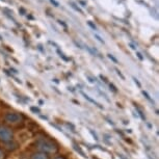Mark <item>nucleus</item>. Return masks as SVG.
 <instances>
[{
    "instance_id": "nucleus-4",
    "label": "nucleus",
    "mask_w": 159,
    "mask_h": 159,
    "mask_svg": "<svg viewBox=\"0 0 159 159\" xmlns=\"http://www.w3.org/2000/svg\"><path fill=\"white\" fill-rule=\"evenodd\" d=\"M30 159H49V157H48V155L45 154V153L38 152V153H34V154H32Z\"/></svg>"
},
{
    "instance_id": "nucleus-5",
    "label": "nucleus",
    "mask_w": 159,
    "mask_h": 159,
    "mask_svg": "<svg viewBox=\"0 0 159 159\" xmlns=\"http://www.w3.org/2000/svg\"><path fill=\"white\" fill-rule=\"evenodd\" d=\"M18 148V145L16 143H14L13 140L10 143H7V149L8 151H14V150H16Z\"/></svg>"
},
{
    "instance_id": "nucleus-12",
    "label": "nucleus",
    "mask_w": 159,
    "mask_h": 159,
    "mask_svg": "<svg viewBox=\"0 0 159 159\" xmlns=\"http://www.w3.org/2000/svg\"><path fill=\"white\" fill-rule=\"evenodd\" d=\"M50 1H51V3L54 4V7H58V5H59L58 2H57V1H55V0H50Z\"/></svg>"
},
{
    "instance_id": "nucleus-6",
    "label": "nucleus",
    "mask_w": 159,
    "mask_h": 159,
    "mask_svg": "<svg viewBox=\"0 0 159 159\" xmlns=\"http://www.w3.org/2000/svg\"><path fill=\"white\" fill-rule=\"evenodd\" d=\"M82 95H83V96H84V98H85V99H88V100H89V102H92V103H94L95 105H97V106H98V107H100V108H103V107H102V106H101V105H100V104H99V103H97V102H96L95 100H93V99H92V98H89V96H88V95L83 94V93H82Z\"/></svg>"
},
{
    "instance_id": "nucleus-7",
    "label": "nucleus",
    "mask_w": 159,
    "mask_h": 159,
    "mask_svg": "<svg viewBox=\"0 0 159 159\" xmlns=\"http://www.w3.org/2000/svg\"><path fill=\"white\" fill-rule=\"evenodd\" d=\"M143 96H145V97H146L147 99H148V100H149L150 102H152V103H154V101H153L152 99L150 98V96H149V94H148V93H147V92H145V91H143Z\"/></svg>"
},
{
    "instance_id": "nucleus-14",
    "label": "nucleus",
    "mask_w": 159,
    "mask_h": 159,
    "mask_svg": "<svg viewBox=\"0 0 159 159\" xmlns=\"http://www.w3.org/2000/svg\"><path fill=\"white\" fill-rule=\"evenodd\" d=\"M137 56H139V59H142V61L143 59V57L142 56V54H140V53H139V52H137Z\"/></svg>"
},
{
    "instance_id": "nucleus-15",
    "label": "nucleus",
    "mask_w": 159,
    "mask_h": 159,
    "mask_svg": "<svg viewBox=\"0 0 159 159\" xmlns=\"http://www.w3.org/2000/svg\"><path fill=\"white\" fill-rule=\"evenodd\" d=\"M55 159H65V157H64V156H57Z\"/></svg>"
},
{
    "instance_id": "nucleus-18",
    "label": "nucleus",
    "mask_w": 159,
    "mask_h": 159,
    "mask_svg": "<svg viewBox=\"0 0 159 159\" xmlns=\"http://www.w3.org/2000/svg\"><path fill=\"white\" fill-rule=\"evenodd\" d=\"M2 157H3V154H2V152L0 151V159H2Z\"/></svg>"
},
{
    "instance_id": "nucleus-13",
    "label": "nucleus",
    "mask_w": 159,
    "mask_h": 159,
    "mask_svg": "<svg viewBox=\"0 0 159 159\" xmlns=\"http://www.w3.org/2000/svg\"><path fill=\"white\" fill-rule=\"evenodd\" d=\"M133 79H134V81H135V83H136V84H137V85H139V88H140V86H142V85H140V83L139 82V80H137V79H136V78H133Z\"/></svg>"
},
{
    "instance_id": "nucleus-17",
    "label": "nucleus",
    "mask_w": 159,
    "mask_h": 159,
    "mask_svg": "<svg viewBox=\"0 0 159 159\" xmlns=\"http://www.w3.org/2000/svg\"><path fill=\"white\" fill-rule=\"evenodd\" d=\"M130 47L132 48V49H134V50L136 49V47H134V45H132V44H130Z\"/></svg>"
},
{
    "instance_id": "nucleus-16",
    "label": "nucleus",
    "mask_w": 159,
    "mask_h": 159,
    "mask_svg": "<svg viewBox=\"0 0 159 159\" xmlns=\"http://www.w3.org/2000/svg\"><path fill=\"white\" fill-rule=\"evenodd\" d=\"M31 110H34V111H37V112H40V110H39L38 108H34V107L31 108Z\"/></svg>"
},
{
    "instance_id": "nucleus-9",
    "label": "nucleus",
    "mask_w": 159,
    "mask_h": 159,
    "mask_svg": "<svg viewBox=\"0 0 159 159\" xmlns=\"http://www.w3.org/2000/svg\"><path fill=\"white\" fill-rule=\"evenodd\" d=\"M108 57L110 58V59H111V61H115L116 62V64H118V59H116V58H115V57H113V56L111 55V54H108Z\"/></svg>"
},
{
    "instance_id": "nucleus-11",
    "label": "nucleus",
    "mask_w": 159,
    "mask_h": 159,
    "mask_svg": "<svg viewBox=\"0 0 159 159\" xmlns=\"http://www.w3.org/2000/svg\"><path fill=\"white\" fill-rule=\"evenodd\" d=\"M88 24H89V26H91V27H92L93 29H94V30H96V29H97V27H96V25H94V24H93L92 22H88Z\"/></svg>"
},
{
    "instance_id": "nucleus-8",
    "label": "nucleus",
    "mask_w": 159,
    "mask_h": 159,
    "mask_svg": "<svg viewBox=\"0 0 159 159\" xmlns=\"http://www.w3.org/2000/svg\"><path fill=\"white\" fill-rule=\"evenodd\" d=\"M135 108H136V110H137V111H139V116H142V119H143V120H145V116H143V111H142V110H140V109L139 108V107H135Z\"/></svg>"
},
{
    "instance_id": "nucleus-1",
    "label": "nucleus",
    "mask_w": 159,
    "mask_h": 159,
    "mask_svg": "<svg viewBox=\"0 0 159 159\" xmlns=\"http://www.w3.org/2000/svg\"><path fill=\"white\" fill-rule=\"evenodd\" d=\"M35 148L41 153L45 154H54L58 151V145L54 140L46 139V137H41L35 142Z\"/></svg>"
},
{
    "instance_id": "nucleus-3",
    "label": "nucleus",
    "mask_w": 159,
    "mask_h": 159,
    "mask_svg": "<svg viewBox=\"0 0 159 159\" xmlns=\"http://www.w3.org/2000/svg\"><path fill=\"white\" fill-rule=\"evenodd\" d=\"M4 120L8 124L18 125L24 121V116L19 112H7L4 116Z\"/></svg>"
},
{
    "instance_id": "nucleus-10",
    "label": "nucleus",
    "mask_w": 159,
    "mask_h": 159,
    "mask_svg": "<svg viewBox=\"0 0 159 159\" xmlns=\"http://www.w3.org/2000/svg\"><path fill=\"white\" fill-rule=\"evenodd\" d=\"M95 37H96V39H97V40H98L99 42H101V43H102V44H104V41H103V40H102V39H101V37H100V35H98V34H95Z\"/></svg>"
},
{
    "instance_id": "nucleus-2",
    "label": "nucleus",
    "mask_w": 159,
    "mask_h": 159,
    "mask_svg": "<svg viewBox=\"0 0 159 159\" xmlns=\"http://www.w3.org/2000/svg\"><path fill=\"white\" fill-rule=\"evenodd\" d=\"M14 139V133L11 128L7 126H0V142L3 143H10Z\"/></svg>"
}]
</instances>
